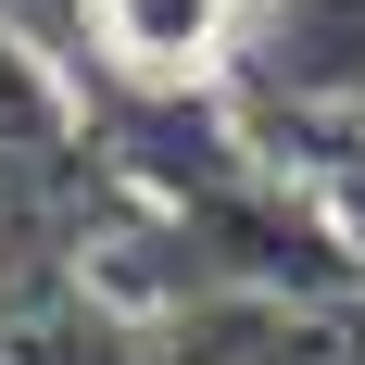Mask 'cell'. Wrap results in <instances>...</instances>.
Wrapping results in <instances>:
<instances>
[{
	"label": "cell",
	"instance_id": "obj_1",
	"mask_svg": "<svg viewBox=\"0 0 365 365\" xmlns=\"http://www.w3.org/2000/svg\"><path fill=\"white\" fill-rule=\"evenodd\" d=\"M240 51L277 113H365V0H264Z\"/></svg>",
	"mask_w": 365,
	"mask_h": 365
},
{
	"label": "cell",
	"instance_id": "obj_2",
	"mask_svg": "<svg viewBox=\"0 0 365 365\" xmlns=\"http://www.w3.org/2000/svg\"><path fill=\"white\" fill-rule=\"evenodd\" d=\"M76 38L101 51L126 88H189L215 76V51H240V0H76Z\"/></svg>",
	"mask_w": 365,
	"mask_h": 365
}]
</instances>
